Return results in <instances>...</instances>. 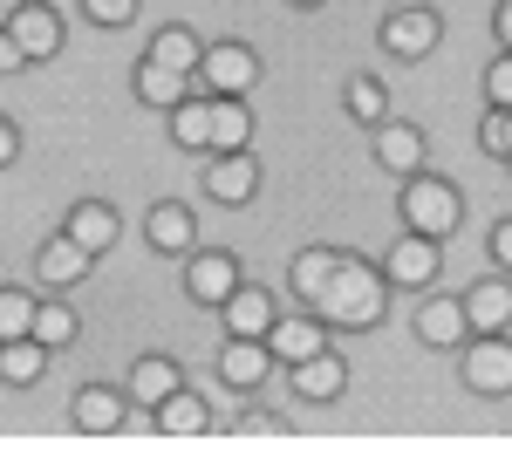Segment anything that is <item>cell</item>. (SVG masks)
<instances>
[{
  "instance_id": "9c48e42d",
  "label": "cell",
  "mask_w": 512,
  "mask_h": 464,
  "mask_svg": "<svg viewBox=\"0 0 512 464\" xmlns=\"http://www.w3.org/2000/svg\"><path fill=\"white\" fill-rule=\"evenodd\" d=\"M458 301H465V321H472V335H512V273L472 280Z\"/></svg>"
},
{
  "instance_id": "484cf974",
  "label": "cell",
  "mask_w": 512,
  "mask_h": 464,
  "mask_svg": "<svg viewBox=\"0 0 512 464\" xmlns=\"http://www.w3.org/2000/svg\"><path fill=\"white\" fill-rule=\"evenodd\" d=\"M137 96L151 103V110H178L185 96H192V76H178V69H164V62H137Z\"/></svg>"
},
{
  "instance_id": "8992f818",
  "label": "cell",
  "mask_w": 512,
  "mask_h": 464,
  "mask_svg": "<svg viewBox=\"0 0 512 464\" xmlns=\"http://www.w3.org/2000/svg\"><path fill=\"white\" fill-rule=\"evenodd\" d=\"M437 41H444V14L437 7H396L390 21H383V48H390L396 62H424Z\"/></svg>"
},
{
  "instance_id": "f35d334b",
  "label": "cell",
  "mask_w": 512,
  "mask_h": 464,
  "mask_svg": "<svg viewBox=\"0 0 512 464\" xmlns=\"http://www.w3.org/2000/svg\"><path fill=\"white\" fill-rule=\"evenodd\" d=\"M499 116H506V157H512V110H499Z\"/></svg>"
},
{
  "instance_id": "7a4b0ae2",
  "label": "cell",
  "mask_w": 512,
  "mask_h": 464,
  "mask_svg": "<svg viewBox=\"0 0 512 464\" xmlns=\"http://www.w3.org/2000/svg\"><path fill=\"white\" fill-rule=\"evenodd\" d=\"M396 205H403V232H424V239H451V232L465 226V198L437 171H410Z\"/></svg>"
},
{
  "instance_id": "e0dca14e",
  "label": "cell",
  "mask_w": 512,
  "mask_h": 464,
  "mask_svg": "<svg viewBox=\"0 0 512 464\" xmlns=\"http://www.w3.org/2000/svg\"><path fill=\"white\" fill-rule=\"evenodd\" d=\"M219 321H226V335H253V342H267V328H274V294L267 287H246L239 280L233 294H226V308H219Z\"/></svg>"
},
{
  "instance_id": "4fadbf2b",
  "label": "cell",
  "mask_w": 512,
  "mask_h": 464,
  "mask_svg": "<svg viewBox=\"0 0 512 464\" xmlns=\"http://www.w3.org/2000/svg\"><path fill=\"white\" fill-rule=\"evenodd\" d=\"M424 130L417 123H403V116H383L376 123V164L383 171H396V178H410V171H424Z\"/></svg>"
},
{
  "instance_id": "7c38bea8",
  "label": "cell",
  "mask_w": 512,
  "mask_h": 464,
  "mask_svg": "<svg viewBox=\"0 0 512 464\" xmlns=\"http://www.w3.org/2000/svg\"><path fill=\"white\" fill-rule=\"evenodd\" d=\"M417 342L424 348H465L472 342L465 301H458V294H424V308H417Z\"/></svg>"
},
{
  "instance_id": "d6a6232c",
  "label": "cell",
  "mask_w": 512,
  "mask_h": 464,
  "mask_svg": "<svg viewBox=\"0 0 512 464\" xmlns=\"http://www.w3.org/2000/svg\"><path fill=\"white\" fill-rule=\"evenodd\" d=\"M485 96H492L499 110H512V48H499V62L485 69Z\"/></svg>"
},
{
  "instance_id": "7402d4cb",
  "label": "cell",
  "mask_w": 512,
  "mask_h": 464,
  "mask_svg": "<svg viewBox=\"0 0 512 464\" xmlns=\"http://www.w3.org/2000/svg\"><path fill=\"white\" fill-rule=\"evenodd\" d=\"M69 424L89 430V437H110V430H123V396H117V389H103V383L76 389V403H69Z\"/></svg>"
},
{
  "instance_id": "6da1fadb",
  "label": "cell",
  "mask_w": 512,
  "mask_h": 464,
  "mask_svg": "<svg viewBox=\"0 0 512 464\" xmlns=\"http://www.w3.org/2000/svg\"><path fill=\"white\" fill-rule=\"evenodd\" d=\"M308 314H321L328 328H376V321L390 314V280H383V267L342 253L335 273H328V287L308 301Z\"/></svg>"
},
{
  "instance_id": "cb8c5ba5",
  "label": "cell",
  "mask_w": 512,
  "mask_h": 464,
  "mask_svg": "<svg viewBox=\"0 0 512 464\" xmlns=\"http://www.w3.org/2000/svg\"><path fill=\"white\" fill-rule=\"evenodd\" d=\"M151 62L178 69V76H198V62H205V41H198L185 21H164L158 35H151Z\"/></svg>"
},
{
  "instance_id": "9a60e30c",
  "label": "cell",
  "mask_w": 512,
  "mask_h": 464,
  "mask_svg": "<svg viewBox=\"0 0 512 464\" xmlns=\"http://www.w3.org/2000/svg\"><path fill=\"white\" fill-rule=\"evenodd\" d=\"M62 232H69L76 246H89V253L103 260V253H110V246L123 239V212L110 205V198H82L76 212H69V226H62Z\"/></svg>"
},
{
  "instance_id": "5bb4252c",
  "label": "cell",
  "mask_w": 512,
  "mask_h": 464,
  "mask_svg": "<svg viewBox=\"0 0 512 464\" xmlns=\"http://www.w3.org/2000/svg\"><path fill=\"white\" fill-rule=\"evenodd\" d=\"M287 376H294V396H301V403H335V396L349 389V362H342L335 348H315V355L294 362Z\"/></svg>"
},
{
  "instance_id": "8fae6325",
  "label": "cell",
  "mask_w": 512,
  "mask_h": 464,
  "mask_svg": "<svg viewBox=\"0 0 512 464\" xmlns=\"http://www.w3.org/2000/svg\"><path fill=\"white\" fill-rule=\"evenodd\" d=\"M89 273H96V253H89V246H76L69 232L41 239V253H35V280L41 287H82Z\"/></svg>"
},
{
  "instance_id": "8d00e7d4",
  "label": "cell",
  "mask_w": 512,
  "mask_h": 464,
  "mask_svg": "<svg viewBox=\"0 0 512 464\" xmlns=\"http://www.w3.org/2000/svg\"><path fill=\"white\" fill-rule=\"evenodd\" d=\"M14 157H21V137H14V123H7V116H0V171H7V164H14Z\"/></svg>"
},
{
  "instance_id": "ab89813d",
  "label": "cell",
  "mask_w": 512,
  "mask_h": 464,
  "mask_svg": "<svg viewBox=\"0 0 512 464\" xmlns=\"http://www.w3.org/2000/svg\"><path fill=\"white\" fill-rule=\"evenodd\" d=\"M287 7H328V0H287Z\"/></svg>"
},
{
  "instance_id": "d590c367",
  "label": "cell",
  "mask_w": 512,
  "mask_h": 464,
  "mask_svg": "<svg viewBox=\"0 0 512 464\" xmlns=\"http://www.w3.org/2000/svg\"><path fill=\"white\" fill-rule=\"evenodd\" d=\"M21 62H28V48H21V41H14L7 28H0V76H14Z\"/></svg>"
},
{
  "instance_id": "4dcf8cb0",
  "label": "cell",
  "mask_w": 512,
  "mask_h": 464,
  "mask_svg": "<svg viewBox=\"0 0 512 464\" xmlns=\"http://www.w3.org/2000/svg\"><path fill=\"white\" fill-rule=\"evenodd\" d=\"M35 294L28 287H0V342H14V335H35Z\"/></svg>"
},
{
  "instance_id": "83f0119b",
  "label": "cell",
  "mask_w": 512,
  "mask_h": 464,
  "mask_svg": "<svg viewBox=\"0 0 512 464\" xmlns=\"http://www.w3.org/2000/svg\"><path fill=\"white\" fill-rule=\"evenodd\" d=\"M335 260H342V246H308V253H294V294H301V308H308L321 287H328Z\"/></svg>"
},
{
  "instance_id": "ba28073f",
  "label": "cell",
  "mask_w": 512,
  "mask_h": 464,
  "mask_svg": "<svg viewBox=\"0 0 512 464\" xmlns=\"http://www.w3.org/2000/svg\"><path fill=\"white\" fill-rule=\"evenodd\" d=\"M465 389L472 396H512V335H478L465 348Z\"/></svg>"
},
{
  "instance_id": "44dd1931",
  "label": "cell",
  "mask_w": 512,
  "mask_h": 464,
  "mask_svg": "<svg viewBox=\"0 0 512 464\" xmlns=\"http://www.w3.org/2000/svg\"><path fill=\"white\" fill-rule=\"evenodd\" d=\"M267 369H274V348L253 342V335H233L226 355H219V376H226L233 389H260V383H267Z\"/></svg>"
},
{
  "instance_id": "5b68a950",
  "label": "cell",
  "mask_w": 512,
  "mask_h": 464,
  "mask_svg": "<svg viewBox=\"0 0 512 464\" xmlns=\"http://www.w3.org/2000/svg\"><path fill=\"white\" fill-rule=\"evenodd\" d=\"M253 192H260V157L246 151V144L205 157V198L212 205H253Z\"/></svg>"
},
{
  "instance_id": "836d02e7",
  "label": "cell",
  "mask_w": 512,
  "mask_h": 464,
  "mask_svg": "<svg viewBox=\"0 0 512 464\" xmlns=\"http://www.w3.org/2000/svg\"><path fill=\"white\" fill-rule=\"evenodd\" d=\"M478 144L506 164V116H499V103H492V110H485V123H478Z\"/></svg>"
},
{
  "instance_id": "4316f807",
  "label": "cell",
  "mask_w": 512,
  "mask_h": 464,
  "mask_svg": "<svg viewBox=\"0 0 512 464\" xmlns=\"http://www.w3.org/2000/svg\"><path fill=\"white\" fill-rule=\"evenodd\" d=\"M239 144H253V110H246V96H212V151H239Z\"/></svg>"
},
{
  "instance_id": "30bf717a",
  "label": "cell",
  "mask_w": 512,
  "mask_h": 464,
  "mask_svg": "<svg viewBox=\"0 0 512 464\" xmlns=\"http://www.w3.org/2000/svg\"><path fill=\"white\" fill-rule=\"evenodd\" d=\"M7 35L28 48V62H48V55H62V14H55L48 0H21V7L7 14Z\"/></svg>"
},
{
  "instance_id": "f1b7e54d",
  "label": "cell",
  "mask_w": 512,
  "mask_h": 464,
  "mask_svg": "<svg viewBox=\"0 0 512 464\" xmlns=\"http://www.w3.org/2000/svg\"><path fill=\"white\" fill-rule=\"evenodd\" d=\"M342 103H349L355 123H369V130H376V123L390 116V82H383V76H349V96H342Z\"/></svg>"
},
{
  "instance_id": "d6986e66",
  "label": "cell",
  "mask_w": 512,
  "mask_h": 464,
  "mask_svg": "<svg viewBox=\"0 0 512 464\" xmlns=\"http://www.w3.org/2000/svg\"><path fill=\"white\" fill-rule=\"evenodd\" d=\"M144 239H151V253H192L198 246V219L192 205H151V219H144Z\"/></svg>"
},
{
  "instance_id": "d4e9b609",
  "label": "cell",
  "mask_w": 512,
  "mask_h": 464,
  "mask_svg": "<svg viewBox=\"0 0 512 464\" xmlns=\"http://www.w3.org/2000/svg\"><path fill=\"white\" fill-rule=\"evenodd\" d=\"M41 376H48V348H41L35 335H14V342H0V383L35 389Z\"/></svg>"
},
{
  "instance_id": "60d3db41",
  "label": "cell",
  "mask_w": 512,
  "mask_h": 464,
  "mask_svg": "<svg viewBox=\"0 0 512 464\" xmlns=\"http://www.w3.org/2000/svg\"><path fill=\"white\" fill-rule=\"evenodd\" d=\"M506 164H512V157H506Z\"/></svg>"
},
{
  "instance_id": "1f68e13d",
  "label": "cell",
  "mask_w": 512,
  "mask_h": 464,
  "mask_svg": "<svg viewBox=\"0 0 512 464\" xmlns=\"http://www.w3.org/2000/svg\"><path fill=\"white\" fill-rule=\"evenodd\" d=\"M82 14L96 28H123V21H137V0H82Z\"/></svg>"
},
{
  "instance_id": "603a6c76",
  "label": "cell",
  "mask_w": 512,
  "mask_h": 464,
  "mask_svg": "<svg viewBox=\"0 0 512 464\" xmlns=\"http://www.w3.org/2000/svg\"><path fill=\"white\" fill-rule=\"evenodd\" d=\"M151 424L171 430V437H198V430H212V403L198 389H171L158 410H151Z\"/></svg>"
},
{
  "instance_id": "f546056e",
  "label": "cell",
  "mask_w": 512,
  "mask_h": 464,
  "mask_svg": "<svg viewBox=\"0 0 512 464\" xmlns=\"http://www.w3.org/2000/svg\"><path fill=\"white\" fill-rule=\"evenodd\" d=\"M82 335V321H76V308H62V301H41L35 308V342L48 348V355H62V348Z\"/></svg>"
},
{
  "instance_id": "e575fe53",
  "label": "cell",
  "mask_w": 512,
  "mask_h": 464,
  "mask_svg": "<svg viewBox=\"0 0 512 464\" xmlns=\"http://www.w3.org/2000/svg\"><path fill=\"white\" fill-rule=\"evenodd\" d=\"M492 260H499V273H512V219L492 226Z\"/></svg>"
},
{
  "instance_id": "74e56055",
  "label": "cell",
  "mask_w": 512,
  "mask_h": 464,
  "mask_svg": "<svg viewBox=\"0 0 512 464\" xmlns=\"http://www.w3.org/2000/svg\"><path fill=\"white\" fill-rule=\"evenodd\" d=\"M492 35H499V48H512V0H499V14H492Z\"/></svg>"
},
{
  "instance_id": "3957f363",
  "label": "cell",
  "mask_w": 512,
  "mask_h": 464,
  "mask_svg": "<svg viewBox=\"0 0 512 464\" xmlns=\"http://www.w3.org/2000/svg\"><path fill=\"white\" fill-rule=\"evenodd\" d=\"M260 82V55L246 48V41H212L205 48V62H198L192 89H212V96H246Z\"/></svg>"
},
{
  "instance_id": "ac0fdd59",
  "label": "cell",
  "mask_w": 512,
  "mask_h": 464,
  "mask_svg": "<svg viewBox=\"0 0 512 464\" xmlns=\"http://www.w3.org/2000/svg\"><path fill=\"white\" fill-rule=\"evenodd\" d=\"M171 389H185V369H178L171 355H137V362H130V403H137V410H158Z\"/></svg>"
},
{
  "instance_id": "52a82bcc",
  "label": "cell",
  "mask_w": 512,
  "mask_h": 464,
  "mask_svg": "<svg viewBox=\"0 0 512 464\" xmlns=\"http://www.w3.org/2000/svg\"><path fill=\"white\" fill-rule=\"evenodd\" d=\"M233 287H239V260H233V253H219V246H205V253L192 246V253H185V294H192L198 308L219 314Z\"/></svg>"
},
{
  "instance_id": "2e32d148",
  "label": "cell",
  "mask_w": 512,
  "mask_h": 464,
  "mask_svg": "<svg viewBox=\"0 0 512 464\" xmlns=\"http://www.w3.org/2000/svg\"><path fill=\"white\" fill-rule=\"evenodd\" d=\"M267 348H274V362H308L315 348H328V321L321 314H280L274 328H267Z\"/></svg>"
},
{
  "instance_id": "277c9868",
  "label": "cell",
  "mask_w": 512,
  "mask_h": 464,
  "mask_svg": "<svg viewBox=\"0 0 512 464\" xmlns=\"http://www.w3.org/2000/svg\"><path fill=\"white\" fill-rule=\"evenodd\" d=\"M437 267H444V239H424V232H403L383 260V280L390 287H410V294H431Z\"/></svg>"
},
{
  "instance_id": "ffe728a7",
  "label": "cell",
  "mask_w": 512,
  "mask_h": 464,
  "mask_svg": "<svg viewBox=\"0 0 512 464\" xmlns=\"http://www.w3.org/2000/svg\"><path fill=\"white\" fill-rule=\"evenodd\" d=\"M171 116V144H178V151H212V89H192V96H185V103H178V110H164Z\"/></svg>"
}]
</instances>
